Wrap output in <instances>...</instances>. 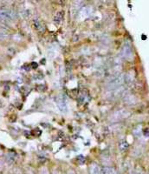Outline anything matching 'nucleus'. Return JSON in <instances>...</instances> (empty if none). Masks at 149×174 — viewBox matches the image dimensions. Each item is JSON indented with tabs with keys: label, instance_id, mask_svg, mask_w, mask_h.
I'll use <instances>...</instances> for the list:
<instances>
[{
	"label": "nucleus",
	"instance_id": "1a4fd4ad",
	"mask_svg": "<svg viewBox=\"0 0 149 174\" xmlns=\"http://www.w3.org/2000/svg\"><path fill=\"white\" fill-rule=\"evenodd\" d=\"M123 100L128 105H134L137 103L136 98L133 96L132 94H126L123 97Z\"/></svg>",
	"mask_w": 149,
	"mask_h": 174
},
{
	"label": "nucleus",
	"instance_id": "7ed1b4c3",
	"mask_svg": "<svg viewBox=\"0 0 149 174\" xmlns=\"http://www.w3.org/2000/svg\"><path fill=\"white\" fill-rule=\"evenodd\" d=\"M126 91L123 87H119V88H116V89H113V90H109L107 92L105 97L110 100H114L116 98H119L121 97H124L126 95Z\"/></svg>",
	"mask_w": 149,
	"mask_h": 174
},
{
	"label": "nucleus",
	"instance_id": "aec40b11",
	"mask_svg": "<svg viewBox=\"0 0 149 174\" xmlns=\"http://www.w3.org/2000/svg\"><path fill=\"white\" fill-rule=\"evenodd\" d=\"M52 174H61L59 171H53V173Z\"/></svg>",
	"mask_w": 149,
	"mask_h": 174
},
{
	"label": "nucleus",
	"instance_id": "f03ea898",
	"mask_svg": "<svg viewBox=\"0 0 149 174\" xmlns=\"http://www.w3.org/2000/svg\"><path fill=\"white\" fill-rule=\"evenodd\" d=\"M17 19V13L11 9L0 8V23L11 24Z\"/></svg>",
	"mask_w": 149,
	"mask_h": 174
},
{
	"label": "nucleus",
	"instance_id": "6ab92c4d",
	"mask_svg": "<svg viewBox=\"0 0 149 174\" xmlns=\"http://www.w3.org/2000/svg\"><path fill=\"white\" fill-rule=\"evenodd\" d=\"M40 174H49V171H48V170H47L46 168H43V169L41 170Z\"/></svg>",
	"mask_w": 149,
	"mask_h": 174
},
{
	"label": "nucleus",
	"instance_id": "20e7f679",
	"mask_svg": "<svg viewBox=\"0 0 149 174\" xmlns=\"http://www.w3.org/2000/svg\"><path fill=\"white\" fill-rule=\"evenodd\" d=\"M121 55L122 57H123L124 59L127 60H132L134 57V52H133V49L131 46V44L128 41H126L121 50Z\"/></svg>",
	"mask_w": 149,
	"mask_h": 174
},
{
	"label": "nucleus",
	"instance_id": "9d476101",
	"mask_svg": "<svg viewBox=\"0 0 149 174\" xmlns=\"http://www.w3.org/2000/svg\"><path fill=\"white\" fill-rule=\"evenodd\" d=\"M63 17H64V12L63 11H60L55 13V17H54V22L56 24H60L63 20Z\"/></svg>",
	"mask_w": 149,
	"mask_h": 174
},
{
	"label": "nucleus",
	"instance_id": "412c9836",
	"mask_svg": "<svg viewBox=\"0 0 149 174\" xmlns=\"http://www.w3.org/2000/svg\"><path fill=\"white\" fill-rule=\"evenodd\" d=\"M2 168H3V163L0 161V170H1Z\"/></svg>",
	"mask_w": 149,
	"mask_h": 174
},
{
	"label": "nucleus",
	"instance_id": "f257e3e1",
	"mask_svg": "<svg viewBox=\"0 0 149 174\" xmlns=\"http://www.w3.org/2000/svg\"><path fill=\"white\" fill-rule=\"evenodd\" d=\"M123 83H125V75L120 73V72H115L108 80L107 83V89L108 91L113 90L122 87Z\"/></svg>",
	"mask_w": 149,
	"mask_h": 174
},
{
	"label": "nucleus",
	"instance_id": "423d86ee",
	"mask_svg": "<svg viewBox=\"0 0 149 174\" xmlns=\"http://www.w3.org/2000/svg\"><path fill=\"white\" fill-rule=\"evenodd\" d=\"M91 13H92V7L91 6H84L80 11V12L78 14V18L80 19H85V18H87L90 16Z\"/></svg>",
	"mask_w": 149,
	"mask_h": 174
},
{
	"label": "nucleus",
	"instance_id": "9b49d317",
	"mask_svg": "<svg viewBox=\"0 0 149 174\" xmlns=\"http://www.w3.org/2000/svg\"><path fill=\"white\" fill-rule=\"evenodd\" d=\"M57 106L62 112H66L68 111V106H67V103L64 99H59V101L57 102Z\"/></svg>",
	"mask_w": 149,
	"mask_h": 174
},
{
	"label": "nucleus",
	"instance_id": "f3484780",
	"mask_svg": "<svg viewBox=\"0 0 149 174\" xmlns=\"http://www.w3.org/2000/svg\"><path fill=\"white\" fill-rule=\"evenodd\" d=\"M102 172L103 174H117L114 169H113L112 167H104Z\"/></svg>",
	"mask_w": 149,
	"mask_h": 174
},
{
	"label": "nucleus",
	"instance_id": "39448f33",
	"mask_svg": "<svg viewBox=\"0 0 149 174\" xmlns=\"http://www.w3.org/2000/svg\"><path fill=\"white\" fill-rule=\"evenodd\" d=\"M130 116V113L129 111H126V110H121V111H117L115 112H114L111 116L109 119L111 121H120V120H122V119H125L127 118H128Z\"/></svg>",
	"mask_w": 149,
	"mask_h": 174
},
{
	"label": "nucleus",
	"instance_id": "ddd939ff",
	"mask_svg": "<svg viewBox=\"0 0 149 174\" xmlns=\"http://www.w3.org/2000/svg\"><path fill=\"white\" fill-rule=\"evenodd\" d=\"M90 173L91 174H103L101 168L96 164H92L90 166Z\"/></svg>",
	"mask_w": 149,
	"mask_h": 174
},
{
	"label": "nucleus",
	"instance_id": "2eb2a0df",
	"mask_svg": "<svg viewBox=\"0 0 149 174\" xmlns=\"http://www.w3.org/2000/svg\"><path fill=\"white\" fill-rule=\"evenodd\" d=\"M128 146H129V144H128V143L126 140H122L121 143H120V144H119L120 150H121V152H126V151L128 149Z\"/></svg>",
	"mask_w": 149,
	"mask_h": 174
},
{
	"label": "nucleus",
	"instance_id": "6e6552de",
	"mask_svg": "<svg viewBox=\"0 0 149 174\" xmlns=\"http://www.w3.org/2000/svg\"><path fill=\"white\" fill-rule=\"evenodd\" d=\"M33 26L34 28L36 29V30L39 32H43L45 31V26L43 24V23L38 19V18H36L33 20Z\"/></svg>",
	"mask_w": 149,
	"mask_h": 174
},
{
	"label": "nucleus",
	"instance_id": "dca6fc26",
	"mask_svg": "<svg viewBox=\"0 0 149 174\" xmlns=\"http://www.w3.org/2000/svg\"><path fill=\"white\" fill-rule=\"evenodd\" d=\"M20 15L24 18H29V16H31V11H29V9H27V8H23L20 11Z\"/></svg>",
	"mask_w": 149,
	"mask_h": 174
},
{
	"label": "nucleus",
	"instance_id": "4468645a",
	"mask_svg": "<svg viewBox=\"0 0 149 174\" xmlns=\"http://www.w3.org/2000/svg\"><path fill=\"white\" fill-rule=\"evenodd\" d=\"M5 161H6L8 164H12V163H14L15 160H16V156H15V154L10 152V153H7V154L5 155Z\"/></svg>",
	"mask_w": 149,
	"mask_h": 174
},
{
	"label": "nucleus",
	"instance_id": "f8f14e48",
	"mask_svg": "<svg viewBox=\"0 0 149 174\" xmlns=\"http://www.w3.org/2000/svg\"><path fill=\"white\" fill-rule=\"evenodd\" d=\"M134 74L132 72H128L126 75H125V83L128 84V85H131L134 84Z\"/></svg>",
	"mask_w": 149,
	"mask_h": 174
},
{
	"label": "nucleus",
	"instance_id": "4be33fe9",
	"mask_svg": "<svg viewBox=\"0 0 149 174\" xmlns=\"http://www.w3.org/2000/svg\"><path fill=\"white\" fill-rule=\"evenodd\" d=\"M68 174H75V173H74L73 171H69V172H68Z\"/></svg>",
	"mask_w": 149,
	"mask_h": 174
},
{
	"label": "nucleus",
	"instance_id": "a211bd4d",
	"mask_svg": "<svg viewBox=\"0 0 149 174\" xmlns=\"http://www.w3.org/2000/svg\"><path fill=\"white\" fill-rule=\"evenodd\" d=\"M7 38V32L5 30H0V40H3Z\"/></svg>",
	"mask_w": 149,
	"mask_h": 174
},
{
	"label": "nucleus",
	"instance_id": "0eeeda50",
	"mask_svg": "<svg viewBox=\"0 0 149 174\" xmlns=\"http://www.w3.org/2000/svg\"><path fill=\"white\" fill-rule=\"evenodd\" d=\"M82 5H83V3H82V2H80V1L74 2L73 5H72V6H71V16L74 17V15H75V16L78 15L79 12H80V11L82 9Z\"/></svg>",
	"mask_w": 149,
	"mask_h": 174
}]
</instances>
